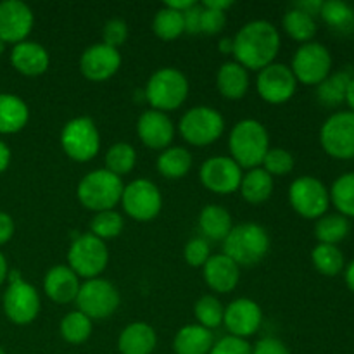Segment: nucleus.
Returning <instances> with one entry per match:
<instances>
[{
    "mask_svg": "<svg viewBox=\"0 0 354 354\" xmlns=\"http://www.w3.org/2000/svg\"><path fill=\"white\" fill-rule=\"evenodd\" d=\"M279 50L280 33L275 24L266 19L249 21L234 37L235 61L248 71H261L273 64Z\"/></svg>",
    "mask_w": 354,
    "mask_h": 354,
    "instance_id": "nucleus-1",
    "label": "nucleus"
},
{
    "mask_svg": "<svg viewBox=\"0 0 354 354\" xmlns=\"http://www.w3.org/2000/svg\"><path fill=\"white\" fill-rule=\"evenodd\" d=\"M228 149L230 158L242 169L259 168L270 149L268 130L258 120H241L228 135Z\"/></svg>",
    "mask_w": 354,
    "mask_h": 354,
    "instance_id": "nucleus-2",
    "label": "nucleus"
},
{
    "mask_svg": "<svg viewBox=\"0 0 354 354\" xmlns=\"http://www.w3.org/2000/svg\"><path fill=\"white\" fill-rule=\"evenodd\" d=\"M270 251V235L261 225L248 223L234 225L230 234L223 241V254L239 266H254L263 261Z\"/></svg>",
    "mask_w": 354,
    "mask_h": 354,
    "instance_id": "nucleus-3",
    "label": "nucleus"
},
{
    "mask_svg": "<svg viewBox=\"0 0 354 354\" xmlns=\"http://www.w3.org/2000/svg\"><path fill=\"white\" fill-rule=\"evenodd\" d=\"M123 189V180L120 176L113 175L106 168H100L86 173L80 180L76 196L85 209L100 213V211L114 209L121 203Z\"/></svg>",
    "mask_w": 354,
    "mask_h": 354,
    "instance_id": "nucleus-4",
    "label": "nucleus"
},
{
    "mask_svg": "<svg viewBox=\"0 0 354 354\" xmlns=\"http://www.w3.org/2000/svg\"><path fill=\"white\" fill-rule=\"evenodd\" d=\"M189 80L180 69L161 68L154 71L145 85L144 97L152 109L168 113L182 106L189 97Z\"/></svg>",
    "mask_w": 354,
    "mask_h": 354,
    "instance_id": "nucleus-5",
    "label": "nucleus"
},
{
    "mask_svg": "<svg viewBox=\"0 0 354 354\" xmlns=\"http://www.w3.org/2000/svg\"><path fill=\"white\" fill-rule=\"evenodd\" d=\"M6 292L2 297V308L7 320L14 325L33 324L40 313L41 301L38 290L21 277L19 272H9Z\"/></svg>",
    "mask_w": 354,
    "mask_h": 354,
    "instance_id": "nucleus-6",
    "label": "nucleus"
},
{
    "mask_svg": "<svg viewBox=\"0 0 354 354\" xmlns=\"http://www.w3.org/2000/svg\"><path fill=\"white\" fill-rule=\"evenodd\" d=\"M109 263V249L106 242L95 235L82 234L75 237L68 251V266L80 279H99Z\"/></svg>",
    "mask_w": 354,
    "mask_h": 354,
    "instance_id": "nucleus-7",
    "label": "nucleus"
},
{
    "mask_svg": "<svg viewBox=\"0 0 354 354\" xmlns=\"http://www.w3.org/2000/svg\"><path fill=\"white\" fill-rule=\"evenodd\" d=\"M61 147L69 159L76 162H88L99 154L100 133L95 121L88 116L69 120L61 130Z\"/></svg>",
    "mask_w": 354,
    "mask_h": 354,
    "instance_id": "nucleus-8",
    "label": "nucleus"
},
{
    "mask_svg": "<svg viewBox=\"0 0 354 354\" xmlns=\"http://www.w3.org/2000/svg\"><path fill=\"white\" fill-rule=\"evenodd\" d=\"M178 131L187 144L206 147L223 135L225 120L214 107L196 106L180 118Z\"/></svg>",
    "mask_w": 354,
    "mask_h": 354,
    "instance_id": "nucleus-9",
    "label": "nucleus"
},
{
    "mask_svg": "<svg viewBox=\"0 0 354 354\" xmlns=\"http://www.w3.org/2000/svg\"><path fill=\"white\" fill-rule=\"evenodd\" d=\"M75 303L78 306V311H82L92 322L106 320L116 313L121 303V296L114 283L99 277V279L85 280L80 286Z\"/></svg>",
    "mask_w": 354,
    "mask_h": 354,
    "instance_id": "nucleus-10",
    "label": "nucleus"
},
{
    "mask_svg": "<svg viewBox=\"0 0 354 354\" xmlns=\"http://www.w3.org/2000/svg\"><path fill=\"white\" fill-rule=\"evenodd\" d=\"M289 203L299 216L306 220H318L327 214L330 206L328 189L317 176H299L289 187Z\"/></svg>",
    "mask_w": 354,
    "mask_h": 354,
    "instance_id": "nucleus-11",
    "label": "nucleus"
},
{
    "mask_svg": "<svg viewBox=\"0 0 354 354\" xmlns=\"http://www.w3.org/2000/svg\"><path fill=\"white\" fill-rule=\"evenodd\" d=\"M297 83L308 86H317L330 75L332 55L325 45L318 41H308L299 45L290 64Z\"/></svg>",
    "mask_w": 354,
    "mask_h": 354,
    "instance_id": "nucleus-12",
    "label": "nucleus"
},
{
    "mask_svg": "<svg viewBox=\"0 0 354 354\" xmlns=\"http://www.w3.org/2000/svg\"><path fill=\"white\" fill-rule=\"evenodd\" d=\"M320 144L330 158L354 159V113L339 111L328 116L322 124Z\"/></svg>",
    "mask_w": 354,
    "mask_h": 354,
    "instance_id": "nucleus-13",
    "label": "nucleus"
},
{
    "mask_svg": "<svg viewBox=\"0 0 354 354\" xmlns=\"http://www.w3.org/2000/svg\"><path fill=\"white\" fill-rule=\"evenodd\" d=\"M124 213L135 221H152L162 209V196L158 185L147 178H137L124 185L121 196Z\"/></svg>",
    "mask_w": 354,
    "mask_h": 354,
    "instance_id": "nucleus-14",
    "label": "nucleus"
},
{
    "mask_svg": "<svg viewBox=\"0 0 354 354\" xmlns=\"http://www.w3.org/2000/svg\"><path fill=\"white\" fill-rule=\"evenodd\" d=\"M297 88V80L290 66L282 62H273L265 69L258 71L256 90L265 102L279 106L289 102Z\"/></svg>",
    "mask_w": 354,
    "mask_h": 354,
    "instance_id": "nucleus-15",
    "label": "nucleus"
},
{
    "mask_svg": "<svg viewBox=\"0 0 354 354\" xmlns=\"http://www.w3.org/2000/svg\"><path fill=\"white\" fill-rule=\"evenodd\" d=\"M241 166L230 156H214L201 165L199 180L209 192L227 196L237 192L242 182Z\"/></svg>",
    "mask_w": 354,
    "mask_h": 354,
    "instance_id": "nucleus-16",
    "label": "nucleus"
},
{
    "mask_svg": "<svg viewBox=\"0 0 354 354\" xmlns=\"http://www.w3.org/2000/svg\"><path fill=\"white\" fill-rule=\"evenodd\" d=\"M35 24L33 10L21 0L0 2V38L3 44L16 45L28 40Z\"/></svg>",
    "mask_w": 354,
    "mask_h": 354,
    "instance_id": "nucleus-17",
    "label": "nucleus"
},
{
    "mask_svg": "<svg viewBox=\"0 0 354 354\" xmlns=\"http://www.w3.org/2000/svg\"><path fill=\"white\" fill-rule=\"evenodd\" d=\"M263 324V311L256 301L249 297H237L223 313V325L234 337L248 339L259 330Z\"/></svg>",
    "mask_w": 354,
    "mask_h": 354,
    "instance_id": "nucleus-18",
    "label": "nucleus"
},
{
    "mask_svg": "<svg viewBox=\"0 0 354 354\" xmlns=\"http://www.w3.org/2000/svg\"><path fill=\"white\" fill-rule=\"evenodd\" d=\"M121 66V54L118 48L106 44H93L80 57V71L90 82H106L113 78Z\"/></svg>",
    "mask_w": 354,
    "mask_h": 354,
    "instance_id": "nucleus-19",
    "label": "nucleus"
},
{
    "mask_svg": "<svg viewBox=\"0 0 354 354\" xmlns=\"http://www.w3.org/2000/svg\"><path fill=\"white\" fill-rule=\"evenodd\" d=\"M137 135L145 147L152 151H165L175 138V124L166 113L149 109L138 118Z\"/></svg>",
    "mask_w": 354,
    "mask_h": 354,
    "instance_id": "nucleus-20",
    "label": "nucleus"
},
{
    "mask_svg": "<svg viewBox=\"0 0 354 354\" xmlns=\"http://www.w3.org/2000/svg\"><path fill=\"white\" fill-rule=\"evenodd\" d=\"M203 277L211 290L218 294H228L239 286L241 266L221 252L207 259L206 265L203 266Z\"/></svg>",
    "mask_w": 354,
    "mask_h": 354,
    "instance_id": "nucleus-21",
    "label": "nucleus"
},
{
    "mask_svg": "<svg viewBox=\"0 0 354 354\" xmlns=\"http://www.w3.org/2000/svg\"><path fill=\"white\" fill-rule=\"evenodd\" d=\"M80 277L68 265L52 266L44 279L45 296L55 304H69L76 301L80 290Z\"/></svg>",
    "mask_w": 354,
    "mask_h": 354,
    "instance_id": "nucleus-22",
    "label": "nucleus"
},
{
    "mask_svg": "<svg viewBox=\"0 0 354 354\" xmlns=\"http://www.w3.org/2000/svg\"><path fill=\"white\" fill-rule=\"evenodd\" d=\"M10 64L17 73L24 76H40L50 66V55L47 48L38 41L24 40L21 44L12 45L10 50Z\"/></svg>",
    "mask_w": 354,
    "mask_h": 354,
    "instance_id": "nucleus-23",
    "label": "nucleus"
},
{
    "mask_svg": "<svg viewBox=\"0 0 354 354\" xmlns=\"http://www.w3.org/2000/svg\"><path fill=\"white\" fill-rule=\"evenodd\" d=\"M158 346V334L145 322H133L118 337L120 354H152Z\"/></svg>",
    "mask_w": 354,
    "mask_h": 354,
    "instance_id": "nucleus-24",
    "label": "nucleus"
},
{
    "mask_svg": "<svg viewBox=\"0 0 354 354\" xmlns=\"http://www.w3.org/2000/svg\"><path fill=\"white\" fill-rule=\"evenodd\" d=\"M216 88L225 99L241 100L249 90V71L237 61H228L216 73Z\"/></svg>",
    "mask_w": 354,
    "mask_h": 354,
    "instance_id": "nucleus-25",
    "label": "nucleus"
},
{
    "mask_svg": "<svg viewBox=\"0 0 354 354\" xmlns=\"http://www.w3.org/2000/svg\"><path fill=\"white\" fill-rule=\"evenodd\" d=\"M199 230L206 241L223 242L234 228L232 214L218 204H207L199 213Z\"/></svg>",
    "mask_w": 354,
    "mask_h": 354,
    "instance_id": "nucleus-26",
    "label": "nucleus"
},
{
    "mask_svg": "<svg viewBox=\"0 0 354 354\" xmlns=\"http://www.w3.org/2000/svg\"><path fill=\"white\" fill-rule=\"evenodd\" d=\"M213 344V332L201 327L199 324H190L176 332L173 339V351L175 354H209Z\"/></svg>",
    "mask_w": 354,
    "mask_h": 354,
    "instance_id": "nucleus-27",
    "label": "nucleus"
},
{
    "mask_svg": "<svg viewBox=\"0 0 354 354\" xmlns=\"http://www.w3.org/2000/svg\"><path fill=\"white\" fill-rule=\"evenodd\" d=\"M30 120V107L16 93H0V133L12 135L23 130Z\"/></svg>",
    "mask_w": 354,
    "mask_h": 354,
    "instance_id": "nucleus-28",
    "label": "nucleus"
},
{
    "mask_svg": "<svg viewBox=\"0 0 354 354\" xmlns=\"http://www.w3.org/2000/svg\"><path fill=\"white\" fill-rule=\"evenodd\" d=\"M273 187H275L273 176L259 166V168L248 169V171L242 175L239 192H241L242 199H244L245 203L263 204L265 201H268L270 197H272Z\"/></svg>",
    "mask_w": 354,
    "mask_h": 354,
    "instance_id": "nucleus-29",
    "label": "nucleus"
},
{
    "mask_svg": "<svg viewBox=\"0 0 354 354\" xmlns=\"http://www.w3.org/2000/svg\"><path fill=\"white\" fill-rule=\"evenodd\" d=\"M192 154H190L189 149L180 147H168L165 151H161V154L158 156V161H156V168L161 176L168 180H180L190 171L192 168Z\"/></svg>",
    "mask_w": 354,
    "mask_h": 354,
    "instance_id": "nucleus-30",
    "label": "nucleus"
},
{
    "mask_svg": "<svg viewBox=\"0 0 354 354\" xmlns=\"http://www.w3.org/2000/svg\"><path fill=\"white\" fill-rule=\"evenodd\" d=\"M351 232V223L349 218L342 214H324L318 218L315 225V237L318 244H330L337 245L339 242L344 241Z\"/></svg>",
    "mask_w": 354,
    "mask_h": 354,
    "instance_id": "nucleus-31",
    "label": "nucleus"
},
{
    "mask_svg": "<svg viewBox=\"0 0 354 354\" xmlns=\"http://www.w3.org/2000/svg\"><path fill=\"white\" fill-rule=\"evenodd\" d=\"M282 28L292 40L299 41L301 45L313 41L315 35H317V21H315V17L296 9V7H292V9L283 14Z\"/></svg>",
    "mask_w": 354,
    "mask_h": 354,
    "instance_id": "nucleus-32",
    "label": "nucleus"
},
{
    "mask_svg": "<svg viewBox=\"0 0 354 354\" xmlns=\"http://www.w3.org/2000/svg\"><path fill=\"white\" fill-rule=\"evenodd\" d=\"M353 76L349 71H337L334 75H328L320 85H317V97L324 106L335 107L346 102V93L351 83Z\"/></svg>",
    "mask_w": 354,
    "mask_h": 354,
    "instance_id": "nucleus-33",
    "label": "nucleus"
},
{
    "mask_svg": "<svg viewBox=\"0 0 354 354\" xmlns=\"http://www.w3.org/2000/svg\"><path fill=\"white\" fill-rule=\"evenodd\" d=\"M93 322L88 317L82 313V311L75 310L69 311L59 324V334L64 339L68 344L80 346L86 342L92 335Z\"/></svg>",
    "mask_w": 354,
    "mask_h": 354,
    "instance_id": "nucleus-34",
    "label": "nucleus"
},
{
    "mask_svg": "<svg viewBox=\"0 0 354 354\" xmlns=\"http://www.w3.org/2000/svg\"><path fill=\"white\" fill-rule=\"evenodd\" d=\"M320 16L325 24L337 33L348 35L354 31V9L349 3L341 0H327L322 6Z\"/></svg>",
    "mask_w": 354,
    "mask_h": 354,
    "instance_id": "nucleus-35",
    "label": "nucleus"
},
{
    "mask_svg": "<svg viewBox=\"0 0 354 354\" xmlns=\"http://www.w3.org/2000/svg\"><path fill=\"white\" fill-rule=\"evenodd\" d=\"M106 169L116 176H124L137 165V151L128 142H116L106 152Z\"/></svg>",
    "mask_w": 354,
    "mask_h": 354,
    "instance_id": "nucleus-36",
    "label": "nucleus"
},
{
    "mask_svg": "<svg viewBox=\"0 0 354 354\" xmlns=\"http://www.w3.org/2000/svg\"><path fill=\"white\" fill-rule=\"evenodd\" d=\"M152 30H154L156 37L161 38L165 41L176 40L185 33V26H183V14L178 10H173L171 7L162 6L161 9L156 12L154 21H152Z\"/></svg>",
    "mask_w": 354,
    "mask_h": 354,
    "instance_id": "nucleus-37",
    "label": "nucleus"
},
{
    "mask_svg": "<svg viewBox=\"0 0 354 354\" xmlns=\"http://www.w3.org/2000/svg\"><path fill=\"white\" fill-rule=\"evenodd\" d=\"M311 261L313 266L325 277H335L344 270V254L337 245L318 244L311 251Z\"/></svg>",
    "mask_w": 354,
    "mask_h": 354,
    "instance_id": "nucleus-38",
    "label": "nucleus"
},
{
    "mask_svg": "<svg viewBox=\"0 0 354 354\" xmlns=\"http://www.w3.org/2000/svg\"><path fill=\"white\" fill-rule=\"evenodd\" d=\"M328 196H330V203L334 204L339 214L346 218H354V171L339 176L332 183Z\"/></svg>",
    "mask_w": 354,
    "mask_h": 354,
    "instance_id": "nucleus-39",
    "label": "nucleus"
},
{
    "mask_svg": "<svg viewBox=\"0 0 354 354\" xmlns=\"http://www.w3.org/2000/svg\"><path fill=\"white\" fill-rule=\"evenodd\" d=\"M223 313L225 308L221 301L216 296H211V294L199 297L196 306H194V315H196L197 324L201 327L207 328V330H213V328L223 325Z\"/></svg>",
    "mask_w": 354,
    "mask_h": 354,
    "instance_id": "nucleus-40",
    "label": "nucleus"
},
{
    "mask_svg": "<svg viewBox=\"0 0 354 354\" xmlns=\"http://www.w3.org/2000/svg\"><path fill=\"white\" fill-rule=\"evenodd\" d=\"M124 220L116 209L100 211V213L93 214L92 221H90V234L95 235L100 241H111L116 239L118 235L123 232Z\"/></svg>",
    "mask_w": 354,
    "mask_h": 354,
    "instance_id": "nucleus-41",
    "label": "nucleus"
},
{
    "mask_svg": "<svg viewBox=\"0 0 354 354\" xmlns=\"http://www.w3.org/2000/svg\"><path fill=\"white\" fill-rule=\"evenodd\" d=\"M261 168L272 176H283L294 169V156L283 147H270Z\"/></svg>",
    "mask_w": 354,
    "mask_h": 354,
    "instance_id": "nucleus-42",
    "label": "nucleus"
},
{
    "mask_svg": "<svg viewBox=\"0 0 354 354\" xmlns=\"http://www.w3.org/2000/svg\"><path fill=\"white\" fill-rule=\"evenodd\" d=\"M183 258H185L187 265L192 268H203L207 259L211 258L209 242L204 237L190 239L183 248Z\"/></svg>",
    "mask_w": 354,
    "mask_h": 354,
    "instance_id": "nucleus-43",
    "label": "nucleus"
},
{
    "mask_svg": "<svg viewBox=\"0 0 354 354\" xmlns=\"http://www.w3.org/2000/svg\"><path fill=\"white\" fill-rule=\"evenodd\" d=\"M128 40V24L123 19H109L102 28V44L120 50L121 45Z\"/></svg>",
    "mask_w": 354,
    "mask_h": 354,
    "instance_id": "nucleus-44",
    "label": "nucleus"
},
{
    "mask_svg": "<svg viewBox=\"0 0 354 354\" xmlns=\"http://www.w3.org/2000/svg\"><path fill=\"white\" fill-rule=\"evenodd\" d=\"M209 354H252V346L249 344L248 339L225 335V337L214 341Z\"/></svg>",
    "mask_w": 354,
    "mask_h": 354,
    "instance_id": "nucleus-45",
    "label": "nucleus"
},
{
    "mask_svg": "<svg viewBox=\"0 0 354 354\" xmlns=\"http://www.w3.org/2000/svg\"><path fill=\"white\" fill-rule=\"evenodd\" d=\"M203 7V14H201V33L206 35H218L223 31L225 24H227V14L220 12V10L207 9L201 3Z\"/></svg>",
    "mask_w": 354,
    "mask_h": 354,
    "instance_id": "nucleus-46",
    "label": "nucleus"
},
{
    "mask_svg": "<svg viewBox=\"0 0 354 354\" xmlns=\"http://www.w3.org/2000/svg\"><path fill=\"white\" fill-rule=\"evenodd\" d=\"M252 354H292L286 342L277 337H263L252 346Z\"/></svg>",
    "mask_w": 354,
    "mask_h": 354,
    "instance_id": "nucleus-47",
    "label": "nucleus"
},
{
    "mask_svg": "<svg viewBox=\"0 0 354 354\" xmlns=\"http://www.w3.org/2000/svg\"><path fill=\"white\" fill-rule=\"evenodd\" d=\"M201 14H203V7H201V3H194L189 10L183 12V26H185V33L189 35L201 33Z\"/></svg>",
    "mask_w": 354,
    "mask_h": 354,
    "instance_id": "nucleus-48",
    "label": "nucleus"
},
{
    "mask_svg": "<svg viewBox=\"0 0 354 354\" xmlns=\"http://www.w3.org/2000/svg\"><path fill=\"white\" fill-rule=\"evenodd\" d=\"M14 220L10 214L0 211V245L7 244L14 235Z\"/></svg>",
    "mask_w": 354,
    "mask_h": 354,
    "instance_id": "nucleus-49",
    "label": "nucleus"
},
{
    "mask_svg": "<svg viewBox=\"0 0 354 354\" xmlns=\"http://www.w3.org/2000/svg\"><path fill=\"white\" fill-rule=\"evenodd\" d=\"M322 6H324V0H301V2H296L292 7L303 10V12L310 14V16H320Z\"/></svg>",
    "mask_w": 354,
    "mask_h": 354,
    "instance_id": "nucleus-50",
    "label": "nucleus"
},
{
    "mask_svg": "<svg viewBox=\"0 0 354 354\" xmlns=\"http://www.w3.org/2000/svg\"><path fill=\"white\" fill-rule=\"evenodd\" d=\"M10 158H12V154H10L9 145H7L3 140H0V175L9 168Z\"/></svg>",
    "mask_w": 354,
    "mask_h": 354,
    "instance_id": "nucleus-51",
    "label": "nucleus"
},
{
    "mask_svg": "<svg viewBox=\"0 0 354 354\" xmlns=\"http://www.w3.org/2000/svg\"><path fill=\"white\" fill-rule=\"evenodd\" d=\"M203 6L207 7V9L227 12V10L234 6V2H230V0H206V2H203Z\"/></svg>",
    "mask_w": 354,
    "mask_h": 354,
    "instance_id": "nucleus-52",
    "label": "nucleus"
},
{
    "mask_svg": "<svg viewBox=\"0 0 354 354\" xmlns=\"http://www.w3.org/2000/svg\"><path fill=\"white\" fill-rule=\"evenodd\" d=\"M218 50L225 55H234V38L223 37L220 41H218Z\"/></svg>",
    "mask_w": 354,
    "mask_h": 354,
    "instance_id": "nucleus-53",
    "label": "nucleus"
},
{
    "mask_svg": "<svg viewBox=\"0 0 354 354\" xmlns=\"http://www.w3.org/2000/svg\"><path fill=\"white\" fill-rule=\"evenodd\" d=\"M194 3H197L196 0H180V2H168V3H165V6L171 7L173 10H178V12L183 14L185 10H189Z\"/></svg>",
    "mask_w": 354,
    "mask_h": 354,
    "instance_id": "nucleus-54",
    "label": "nucleus"
},
{
    "mask_svg": "<svg viewBox=\"0 0 354 354\" xmlns=\"http://www.w3.org/2000/svg\"><path fill=\"white\" fill-rule=\"evenodd\" d=\"M344 280H346V286L349 287V290L354 292V259L346 266V272H344Z\"/></svg>",
    "mask_w": 354,
    "mask_h": 354,
    "instance_id": "nucleus-55",
    "label": "nucleus"
},
{
    "mask_svg": "<svg viewBox=\"0 0 354 354\" xmlns=\"http://www.w3.org/2000/svg\"><path fill=\"white\" fill-rule=\"evenodd\" d=\"M7 275H9V265H7L6 256L0 251V287H2L3 282L7 280Z\"/></svg>",
    "mask_w": 354,
    "mask_h": 354,
    "instance_id": "nucleus-56",
    "label": "nucleus"
},
{
    "mask_svg": "<svg viewBox=\"0 0 354 354\" xmlns=\"http://www.w3.org/2000/svg\"><path fill=\"white\" fill-rule=\"evenodd\" d=\"M346 102H348L349 107H351V113H354V76H353L351 83H349V86H348V93H346Z\"/></svg>",
    "mask_w": 354,
    "mask_h": 354,
    "instance_id": "nucleus-57",
    "label": "nucleus"
},
{
    "mask_svg": "<svg viewBox=\"0 0 354 354\" xmlns=\"http://www.w3.org/2000/svg\"><path fill=\"white\" fill-rule=\"evenodd\" d=\"M3 52H6V44H3V40L0 38V55H2Z\"/></svg>",
    "mask_w": 354,
    "mask_h": 354,
    "instance_id": "nucleus-58",
    "label": "nucleus"
},
{
    "mask_svg": "<svg viewBox=\"0 0 354 354\" xmlns=\"http://www.w3.org/2000/svg\"><path fill=\"white\" fill-rule=\"evenodd\" d=\"M0 354H6V351H3V348H0Z\"/></svg>",
    "mask_w": 354,
    "mask_h": 354,
    "instance_id": "nucleus-59",
    "label": "nucleus"
}]
</instances>
